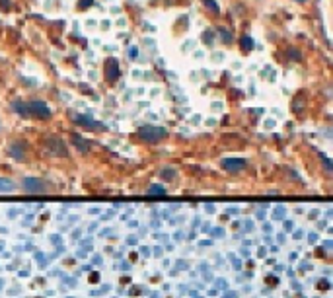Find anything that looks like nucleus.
Instances as JSON below:
<instances>
[{
    "instance_id": "obj_17",
    "label": "nucleus",
    "mask_w": 333,
    "mask_h": 298,
    "mask_svg": "<svg viewBox=\"0 0 333 298\" xmlns=\"http://www.w3.org/2000/svg\"><path fill=\"white\" fill-rule=\"evenodd\" d=\"M203 39H205V41H203L205 45H213V43H215V41H213V31H205V33H203Z\"/></svg>"
},
{
    "instance_id": "obj_19",
    "label": "nucleus",
    "mask_w": 333,
    "mask_h": 298,
    "mask_svg": "<svg viewBox=\"0 0 333 298\" xmlns=\"http://www.w3.org/2000/svg\"><path fill=\"white\" fill-rule=\"evenodd\" d=\"M0 6H2V10H10L12 8V0H0Z\"/></svg>"
},
{
    "instance_id": "obj_3",
    "label": "nucleus",
    "mask_w": 333,
    "mask_h": 298,
    "mask_svg": "<svg viewBox=\"0 0 333 298\" xmlns=\"http://www.w3.org/2000/svg\"><path fill=\"white\" fill-rule=\"evenodd\" d=\"M45 150L49 152V154H53V156H68V149H66V145L58 139V137H47L45 139Z\"/></svg>"
},
{
    "instance_id": "obj_8",
    "label": "nucleus",
    "mask_w": 333,
    "mask_h": 298,
    "mask_svg": "<svg viewBox=\"0 0 333 298\" xmlns=\"http://www.w3.org/2000/svg\"><path fill=\"white\" fill-rule=\"evenodd\" d=\"M72 145L80 150V152H88V150L92 149V143H90V141H84V139H82V137H78V135H74V137H72Z\"/></svg>"
},
{
    "instance_id": "obj_11",
    "label": "nucleus",
    "mask_w": 333,
    "mask_h": 298,
    "mask_svg": "<svg viewBox=\"0 0 333 298\" xmlns=\"http://www.w3.org/2000/svg\"><path fill=\"white\" fill-rule=\"evenodd\" d=\"M14 189H16L14 181H10V179H4V178H0V193H10V191H14Z\"/></svg>"
},
{
    "instance_id": "obj_20",
    "label": "nucleus",
    "mask_w": 333,
    "mask_h": 298,
    "mask_svg": "<svg viewBox=\"0 0 333 298\" xmlns=\"http://www.w3.org/2000/svg\"><path fill=\"white\" fill-rule=\"evenodd\" d=\"M129 57H131V59H139V49H137V47H131V49H129Z\"/></svg>"
},
{
    "instance_id": "obj_21",
    "label": "nucleus",
    "mask_w": 333,
    "mask_h": 298,
    "mask_svg": "<svg viewBox=\"0 0 333 298\" xmlns=\"http://www.w3.org/2000/svg\"><path fill=\"white\" fill-rule=\"evenodd\" d=\"M94 4V0H80V8H90Z\"/></svg>"
},
{
    "instance_id": "obj_9",
    "label": "nucleus",
    "mask_w": 333,
    "mask_h": 298,
    "mask_svg": "<svg viewBox=\"0 0 333 298\" xmlns=\"http://www.w3.org/2000/svg\"><path fill=\"white\" fill-rule=\"evenodd\" d=\"M12 107H14V111H16V113H20L22 117H28V115H29V111H28V103H24V101H20V99H16V101L12 103Z\"/></svg>"
},
{
    "instance_id": "obj_15",
    "label": "nucleus",
    "mask_w": 333,
    "mask_h": 298,
    "mask_svg": "<svg viewBox=\"0 0 333 298\" xmlns=\"http://www.w3.org/2000/svg\"><path fill=\"white\" fill-rule=\"evenodd\" d=\"M203 4H205L207 8H211V12H215V14L221 12V8H219V4H217L215 0H203Z\"/></svg>"
},
{
    "instance_id": "obj_6",
    "label": "nucleus",
    "mask_w": 333,
    "mask_h": 298,
    "mask_svg": "<svg viewBox=\"0 0 333 298\" xmlns=\"http://www.w3.org/2000/svg\"><path fill=\"white\" fill-rule=\"evenodd\" d=\"M24 189L29 191V193H43V191H45V185L41 183V179L28 178V179H24Z\"/></svg>"
},
{
    "instance_id": "obj_10",
    "label": "nucleus",
    "mask_w": 333,
    "mask_h": 298,
    "mask_svg": "<svg viewBox=\"0 0 333 298\" xmlns=\"http://www.w3.org/2000/svg\"><path fill=\"white\" fill-rule=\"evenodd\" d=\"M20 149H24V145H20V143H14L12 147H10V156H14L16 160H24L26 158V152H20Z\"/></svg>"
},
{
    "instance_id": "obj_2",
    "label": "nucleus",
    "mask_w": 333,
    "mask_h": 298,
    "mask_svg": "<svg viewBox=\"0 0 333 298\" xmlns=\"http://www.w3.org/2000/svg\"><path fill=\"white\" fill-rule=\"evenodd\" d=\"M28 111H29L31 117H37V119H43V121L51 117V109L47 107L45 101H39V99L29 101V103H28Z\"/></svg>"
},
{
    "instance_id": "obj_14",
    "label": "nucleus",
    "mask_w": 333,
    "mask_h": 298,
    "mask_svg": "<svg viewBox=\"0 0 333 298\" xmlns=\"http://www.w3.org/2000/svg\"><path fill=\"white\" fill-rule=\"evenodd\" d=\"M160 176H162V179L171 181V179H175V178H177V172H175L173 168H164V170L160 172Z\"/></svg>"
},
{
    "instance_id": "obj_7",
    "label": "nucleus",
    "mask_w": 333,
    "mask_h": 298,
    "mask_svg": "<svg viewBox=\"0 0 333 298\" xmlns=\"http://www.w3.org/2000/svg\"><path fill=\"white\" fill-rule=\"evenodd\" d=\"M222 166H224V170H228V172H240V170H244L246 160H240V158H224V160H222Z\"/></svg>"
},
{
    "instance_id": "obj_13",
    "label": "nucleus",
    "mask_w": 333,
    "mask_h": 298,
    "mask_svg": "<svg viewBox=\"0 0 333 298\" xmlns=\"http://www.w3.org/2000/svg\"><path fill=\"white\" fill-rule=\"evenodd\" d=\"M240 45H242L244 51H251L255 47V43H253V39H251L250 35H242V37H240Z\"/></svg>"
},
{
    "instance_id": "obj_5",
    "label": "nucleus",
    "mask_w": 333,
    "mask_h": 298,
    "mask_svg": "<svg viewBox=\"0 0 333 298\" xmlns=\"http://www.w3.org/2000/svg\"><path fill=\"white\" fill-rule=\"evenodd\" d=\"M74 121H76L80 127H84V129H92V131L104 129V125H102V123L94 121V119H92V117H88V115H74Z\"/></svg>"
},
{
    "instance_id": "obj_12",
    "label": "nucleus",
    "mask_w": 333,
    "mask_h": 298,
    "mask_svg": "<svg viewBox=\"0 0 333 298\" xmlns=\"http://www.w3.org/2000/svg\"><path fill=\"white\" fill-rule=\"evenodd\" d=\"M217 33H219V37H221L222 43H232V41H234V35H232L228 30H224V28H219V30H217Z\"/></svg>"
},
{
    "instance_id": "obj_1",
    "label": "nucleus",
    "mask_w": 333,
    "mask_h": 298,
    "mask_svg": "<svg viewBox=\"0 0 333 298\" xmlns=\"http://www.w3.org/2000/svg\"><path fill=\"white\" fill-rule=\"evenodd\" d=\"M139 137L146 143H158L166 137V129L162 127H152V125H146L142 129H139Z\"/></svg>"
},
{
    "instance_id": "obj_16",
    "label": "nucleus",
    "mask_w": 333,
    "mask_h": 298,
    "mask_svg": "<svg viewBox=\"0 0 333 298\" xmlns=\"http://www.w3.org/2000/svg\"><path fill=\"white\" fill-rule=\"evenodd\" d=\"M148 193H150V195H164L166 189H164L162 185H152V187L148 189Z\"/></svg>"
},
{
    "instance_id": "obj_4",
    "label": "nucleus",
    "mask_w": 333,
    "mask_h": 298,
    "mask_svg": "<svg viewBox=\"0 0 333 298\" xmlns=\"http://www.w3.org/2000/svg\"><path fill=\"white\" fill-rule=\"evenodd\" d=\"M104 70H106V80L111 82V84L119 78V62H117L115 59H108V60H106Z\"/></svg>"
},
{
    "instance_id": "obj_22",
    "label": "nucleus",
    "mask_w": 333,
    "mask_h": 298,
    "mask_svg": "<svg viewBox=\"0 0 333 298\" xmlns=\"http://www.w3.org/2000/svg\"><path fill=\"white\" fill-rule=\"evenodd\" d=\"M296 2H306V0H296Z\"/></svg>"
},
{
    "instance_id": "obj_18",
    "label": "nucleus",
    "mask_w": 333,
    "mask_h": 298,
    "mask_svg": "<svg viewBox=\"0 0 333 298\" xmlns=\"http://www.w3.org/2000/svg\"><path fill=\"white\" fill-rule=\"evenodd\" d=\"M288 55H290L292 60H298V59H300V51H296V49H288Z\"/></svg>"
}]
</instances>
